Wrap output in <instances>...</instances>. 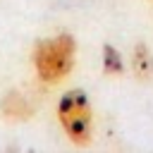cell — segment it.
<instances>
[{
	"label": "cell",
	"mask_w": 153,
	"mask_h": 153,
	"mask_svg": "<svg viewBox=\"0 0 153 153\" xmlns=\"http://www.w3.org/2000/svg\"><path fill=\"white\" fill-rule=\"evenodd\" d=\"M131 72L139 81H148L153 76V53L146 43H136L131 50Z\"/></svg>",
	"instance_id": "obj_4"
},
{
	"label": "cell",
	"mask_w": 153,
	"mask_h": 153,
	"mask_svg": "<svg viewBox=\"0 0 153 153\" xmlns=\"http://www.w3.org/2000/svg\"><path fill=\"white\" fill-rule=\"evenodd\" d=\"M103 72L108 76H122L124 74V60H122L120 50L110 43L103 45Z\"/></svg>",
	"instance_id": "obj_5"
},
{
	"label": "cell",
	"mask_w": 153,
	"mask_h": 153,
	"mask_svg": "<svg viewBox=\"0 0 153 153\" xmlns=\"http://www.w3.org/2000/svg\"><path fill=\"white\" fill-rule=\"evenodd\" d=\"M0 115L10 122H24L33 115V105L29 103V98L19 91H7L0 100Z\"/></svg>",
	"instance_id": "obj_3"
},
{
	"label": "cell",
	"mask_w": 153,
	"mask_h": 153,
	"mask_svg": "<svg viewBox=\"0 0 153 153\" xmlns=\"http://www.w3.org/2000/svg\"><path fill=\"white\" fill-rule=\"evenodd\" d=\"M57 122L74 146H88L93 139V108L84 88H69L57 100Z\"/></svg>",
	"instance_id": "obj_2"
},
{
	"label": "cell",
	"mask_w": 153,
	"mask_h": 153,
	"mask_svg": "<svg viewBox=\"0 0 153 153\" xmlns=\"http://www.w3.org/2000/svg\"><path fill=\"white\" fill-rule=\"evenodd\" d=\"M74 60H76V38L67 31L36 41L31 50V65L36 76L50 86L65 81L72 74Z\"/></svg>",
	"instance_id": "obj_1"
}]
</instances>
